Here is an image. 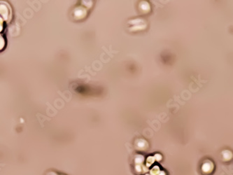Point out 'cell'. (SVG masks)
Returning a JSON list of instances; mask_svg holds the SVG:
<instances>
[{"label": "cell", "mask_w": 233, "mask_h": 175, "mask_svg": "<svg viewBox=\"0 0 233 175\" xmlns=\"http://www.w3.org/2000/svg\"><path fill=\"white\" fill-rule=\"evenodd\" d=\"M214 164L212 160H207L201 166V172L204 175L212 174L214 171Z\"/></svg>", "instance_id": "obj_1"}, {"label": "cell", "mask_w": 233, "mask_h": 175, "mask_svg": "<svg viewBox=\"0 0 233 175\" xmlns=\"http://www.w3.org/2000/svg\"><path fill=\"white\" fill-rule=\"evenodd\" d=\"M223 160L226 162H229L233 158V154L230 150H224L221 153Z\"/></svg>", "instance_id": "obj_2"}, {"label": "cell", "mask_w": 233, "mask_h": 175, "mask_svg": "<svg viewBox=\"0 0 233 175\" xmlns=\"http://www.w3.org/2000/svg\"><path fill=\"white\" fill-rule=\"evenodd\" d=\"M160 172V168L158 166H155L153 168V170H151V175H158Z\"/></svg>", "instance_id": "obj_3"}, {"label": "cell", "mask_w": 233, "mask_h": 175, "mask_svg": "<svg viewBox=\"0 0 233 175\" xmlns=\"http://www.w3.org/2000/svg\"><path fill=\"white\" fill-rule=\"evenodd\" d=\"M158 175H167V174L165 171H161V172H160V174H159Z\"/></svg>", "instance_id": "obj_4"}]
</instances>
